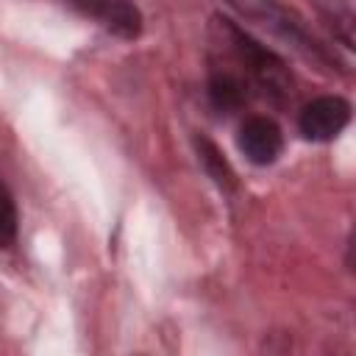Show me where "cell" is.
<instances>
[{
	"instance_id": "7",
	"label": "cell",
	"mask_w": 356,
	"mask_h": 356,
	"mask_svg": "<svg viewBox=\"0 0 356 356\" xmlns=\"http://www.w3.org/2000/svg\"><path fill=\"white\" fill-rule=\"evenodd\" d=\"M195 150H197L200 167L206 170V175H209L220 189H225V192L236 189V172L231 170L228 159L222 156V150H220L209 136H203V134L195 136Z\"/></svg>"
},
{
	"instance_id": "9",
	"label": "cell",
	"mask_w": 356,
	"mask_h": 356,
	"mask_svg": "<svg viewBox=\"0 0 356 356\" xmlns=\"http://www.w3.org/2000/svg\"><path fill=\"white\" fill-rule=\"evenodd\" d=\"M14 236H17V209H14L8 189L0 181V248L11 245Z\"/></svg>"
},
{
	"instance_id": "8",
	"label": "cell",
	"mask_w": 356,
	"mask_h": 356,
	"mask_svg": "<svg viewBox=\"0 0 356 356\" xmlns=\"http://www.w3.org/2000/svg\"><path fill=\"white\" fill-rule=\"evenodd\" d=\"M320 14L328 22V28L334 31V36L350 50L353 47V25H356L353 8L345 0H320Z\"/></svg>"
},
{
	"instance_id": "3",
	"label": "cell",
	"mask_w": 356,
	"mask_h": 356,
	"mask_svg": "<svg viewBox=\"0 0 356 356\" xmlns=\"http://www.w3.org/2000/svg\"><path fill=\"white\" fill-rule=\"evenodd\" d=\"M350 122V103L339 95H323L309 100L298 114V131L312 142L337 139Z\"/></svg>"
},
{
	"instance_id": "4",
	"label": "cell",
	"mask_w": 356,
	"mask_h": 356,
	"mask_svg": "<svg viewBox=\"0 0 356 356\" xmlns=\"http://www.w3.org/2000/svg\"><path fill=\"white\" fill-rule=\"evenodd\" d=\"M236 142H239V150L245 153V159L253 164H261V167L273 164L284 150V134H281L278 122L270 117H261V114L248 117L239 125Z\"/></svg>"
},
{
	"instance_id": "1",
	"label": "cell",
	"mask_w": 356,
	"mask_h": 356,
	"mask_svg": "<svg viewBox=\"0 0 356 356\" xmlns=\"http://www.w3.org/2000/svg\"><path fill=\"white\" fill-rule=\"evenodd\" d=\"M214 25L225 36L228 47L245 67V72H248L250 83L259 89V95H264L273 106H289L295 97V78H292L289 67L284 64V58L278 53H273L270 47H264L261 42H256L248 31H242L236 22H231L225 17H214Z\"/></svg>"
},
{
	"instance_id": "5",
	"label": "cell",
	"mask_w": 356,
	"mask_h": 356,
	"mask_svg": "<svg viewBox=\"0 0 356 356\" xmlns=\"http://www.w3.org/2000/svg\"><path fill=\"white\" fill-rule=\"evenodd\" d=\"M70 3L122 39H136L142 31V14L131 0H70Z\"/></svg>"
},
{
	"instance_id": "2",
	"label": "cell",
	"mask_w": 356,
	"mask_h": 356,
	"mask_svg": "<svg viewBox=\"0 0 356 356\" xmlns=\"http://www.w3.org/2000/svg\"><path fill=\"white\" fill-rule=\"evenodd\" d=\"M245 19H253L256 25H261L264 31H270L275 39H281L284 44L295 47L298 53L320 61V64H339L337 56H331L325 50V44H320L314 39V33L306 28V22L292 11L286 8L284 3L278 0H228Z\"/></svg>"
},
{
	"instance_id": "6",
	"label": "cell",
	"mask_w": 356,
	"mask_h": 356,
	"mask_svg": "<svg viewBox=\"0 0 356 356\" xmlns=\"http://www.w3.org/2000/svg\"><path fill=\"white\" fill-rule=\"evenodd\" d=\"M209 100L214 108L231 114L248 103V81L231 70H214L209 78Z\"/></svg>"
}]
</instances>
